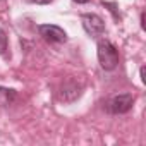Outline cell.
<instances>
[{
  "label": "cell",
  "instance_id": "cell-1",
  "mask_svg": "<svg viewBox=\"0 0 146 146\" xmlns=\"http://www.w3.org/2000/svg\"><path fill=\"white\" fill-rule=\"evenodd\" d=\"M98 62L105 70H113L119 65V52L108 40H100L96 45Z\"/></svg>",
  "mask_w": 146,
  "mask_h": 146
},
{
  "label": "cell",
  "instance_id": "cell-2",
  "mask_svg": "<svg viewBox=\"0 0 146 146\" xmlns=\"http://www.w3.org/2000/svg\"><path fill=\"white\" fill-rule=\"evenodd\" d=\"M81 23H83L84 31L91 38L98 40L100 36L105 35V23H103V19L100 16H96V14H83L81 16Z\"/></svg>",
  "mask_w": 146,
  "mask_h": 146
},
{
  "label": "cell",
  "instance_id": "cell-3",
  "mask_svg": "<svg viewBox=\"0 0 146 146\" xmlns=\"http://www.w3.org/2000/svg\"><path fill=\"white\" fill-rule=\"evenodd\" d=\"M134 103V96L131 93H122V95H115L107 102V110L110 113H125L132 108Z\"/></svg>",
  "mask_w": 146,
  "mask_h": 146
},
{
  "label": "cell",
  "instance_id": "cell-4",
  "mask_svg": "<svg viewBox=\"0 0 146 146\" xmlns=\"http://www.w3.org/2000/svg\"><path fill=\"white\" fill-rule=\"evenodd\" d=\"M38 31L40 36L48 43H64L67 40V33L55 24H41L38 26Z\"/></svg>",
  "mask_w": 146,
  "mask_h": 146
},
{
  "label": "cell",
  "instance_id": "cell-5",
  "mask_svg": "<svg viewBox=\"0 0 146 146\" xmlns=\"http://www.w3.org/2000/svg\"><path fill=\"white\" fill-rule=\"evenodd\" d=\"M16 100V91L9 88H0V107L11 105Z\"/></svg>",
  "mask_w": 146,
  "mask_h": 146
},
{
  "label": "cell",
  "instance_id": "cell-6",
  "mask_svg": "<svg viewBox=\"0 0 146 146\" xmlns=\"http://www.w3.org/2000/svg\"><path fill=\"white\" fill-rule=\"evenodd\" d=\"M7 48H9V40H7V33L0 28V55L7 57Z\"/></svg>",
  "mask_w": 146,
  "mask_h": 146
},
{
  "label": "cell",
  "instance_id": "cell-7",
  "mask_svg": "<svg viewBox=\"0 0 146 146\" xmlns=\"http://www.w3.org/2000/svg\"><path fill=\"white\" fill-rule=\"evenodd\" d=\"M29 2H33V4H38V5H46V4L53 2V0H29Z\"/></svg>",
  "mask_w": 146,
  "mask_h": 146
},
{
  "label": "cell",
  "instance_id": "cell-8",
  "mask_svg": "<svg viewBox=\"0 0 146 146\" xmlns=\"http://www.w3.org/2000/svg\"><path fill=\"white\" fill-rule=\"evenodd\" d=\"M141 79H143V83H146V78H144V67H141Z\"/></svg>",
  "mask_w": 146,
  "mask_h": 146
},
{
  "label": "cell",
  "instance_id": "cell-9",
  "mask_svg": "<svg viewBox=\"0 0 146 146\" xmlns=\"http://www.w3.org/2000/svg\"><path fill=\"white\" fill-rule=\"evenodd\" d=\"M141 28H143V29H144V12H143V14H141Z\"/></svg>",
  "mask_w": 146,
  "mask_h": 146
},
{
  "label": "cell",
  "instance_id": "cell-10",
  "mask_svg": "<svg viewBox=\"0 0 146 146\" xmlns=\"http://www.w3.org/2000/svg\"><path fill=\"white\" fill-rule=\"evenodd\" d=\"M74 2H78V4H88L90 0H74Z\"/></svg>",
  "mask_w": 146,
  "mask_h": 146
},
{
  "label": "cell",
  "instance_id": "cell-11",
  "mask_svg": "<svg viewBox=\"0 0 146 146\" xmlns=\"http://www.w3.org/2000/svg\"><path fill=\"white\" fill-rule=\"evenodd\" d=\"M0 2H2V0H0Z\"/></svg>",
  "mask_w": 146,
  "mask_h": 146
}]
</instances>
